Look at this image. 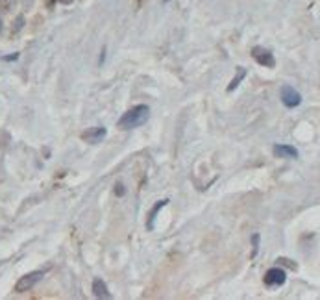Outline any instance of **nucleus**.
Masks as SVG:
<instances>
[{
    "label": "nucleus",
    "instance_id": "obj_1",
    "mask_svg": "<svg viewBox=\"0 0 320 300\" xmlns=\"http://www.w3.org/2000/svg\"><path fill=\"white\" fill-rule=\"evenodd\" d=\"M148 113H150L148 106H143V104H141V106H135V108L128 110V112L120 117V121L117 126H119L120 130H132V128H137V126H141V124L147 122Z\"/></svg>",
    "mask_w": 320,
    "mask_h": 300
},
{
    "label": "nucleus",
    "instance_id": "obj_2",
    "mask_svg": "<svg viewBox=\"0 0 320 300\" xmlns=\"http://www.w3.org/2000/svg\"><path fill=\"white\" fill-rule=\"evenodd\" d=\"M45 276V272L43 271H37V272H32V274H26V276H22L20 280L17 281V285H15V291L17 293H24V291H30L34 285H36L37 281L41 280Z\"/></svg>",
    "mask_w": 320,
    "mask_h": 300
},
{
    "label": "nucleus",
    "instance_id": "obj_3",
    "mask_svg": "<svg viewBox=\"0 0 320 300\" xmlns=\"http://www.w3.org/2000/svg\"><path fill=\"white\" fill-rule=\"evenodd\" d=\"M282 102H283L287 108H296V106H300V102H302V96H300V93H298L294 87L283 85V87H282Z\"/></svg>",
    "mask_w": 320,
    "mask_h": 300
},
{
    "label": "nucleus",
    "instance_id": "obj_4",
    "mask_svg": "<svg viewBox=\"0 0 320 300\" xmlns=\"http://www.w3.org/2000/svg\"><path fill=\"white\" fill-rule=\"evenodd\" d=\"M252 56H254V59H256L259 65L268 67V69H272V67L276 65L274 56L270 54V50H266V48H263V47L254 48V50H252Z\"/></svg>",
    "mask_w": 320,
    "mask_h": 300
},
{
    "label": "nucleus",
    "instance_id": "obj_5",
    "mask_svg": "<svg viewBox=\"0 0 320 300\" xmlns=\"http://www.w3.org/2000/svg\"><path fill=\"white\" fill-rule=\"evenodd\" d=\"M285 271L280 269V267H274V269H268L265 274V283L270 285V287H278V285H283L285 283Z\"/></svg>",
    "mask_w": 320,
    "mask_h": 300
},
{
    "label": "nucleus",
    "instance_id": "obj_6",
    "mask_svg": "<svg viewBox=\"0 0 320 300\" xmlns=\"http://www.w3.org/2000/svg\"><path fill=\"white\" fill-rule=\"evenodd\" d=\"M106 128L104 126H94V128H89V130L85 131L82 135L83 141H87V143H91V145H96V143H100L104 137H106Z\"/></svg>",
    "mask_w": 320,
    "mask_h": 300
},
{
    "label": "nucleus",
    "instance_id": "obj_7",
    "mask_svg": "<svg viewBox=\"0 0 320 300\" xmlns=\"http://www.w3.org/2000/svg\"><path fill=\"white\" fill-rule=\"evenodd\" d=\"M274 154L276 156H280V158H289V160H293V158L298 156V150L294 149V147H289V145H276Z\"/></svg>",
    "mask_w": 320,
    "mask_h": 300
},
{
    "label": "nucleus",
    "instance_id": "obj_8",
    "mask_svg": "<svg viewBox=\"0 0 320 300\" xmlns=\"http://www.w3.org/2000/svg\"><path fill=\"white\" fill-rule=\"evenodd\" d=\"M93 293H94L96 299H111V293L108 291V285L100 278H96V280L93 281Z\"/></svg>",
    "mask_w": 320,
    "mask_h": 300
},
{
    "label": "nucleus",
    "instance_id": "obj_9",
    "mask_svg": "<svg viewBox=\"0 0 320 300\" xmlns=\"http://www.w3.org/2000/svg\"><path fill=\"white\" fill-rule=\"evenodd\" d=\"M167 202H169V200H159L156 206L152 207V211H150V217H148V223H147L148 230H152V228H154V221H156L157 213H159V209H161V207L167 206Z\"/></svg>",
    "mask_w": 320,
    "mask_h": 300
},
{
    "label": "nucleus",
    "instance_id": "obj_10",
    "mask_svg": "<svg viewBox=\"0 0 320 300\" xmlns=\"http://www.w3.org/2000/svg\"><path fill=\"white\" fill-rule=\"evenodd\" d=\"M245 76H246V71H245V69H243V67H239L237 76H235V78H233V80H231V84L228 85V91H233V89H235V87H237V85H239V82H241V80H243V78H245Z\"/></svg>",
    "mask_w": 320,
    "mask_h": 300
},
{
    "label": "nucleus",
    "instance_id": "obj_11",
    "mask_svg": "<svg viewBox=\"0 0 320 300\" xmlns=\"http://www.w3.org/2000/svg\"><path fill=\"white\" fill-rule=\"evenodd\" d=\"M13 2H15V0H0V8H4V10H9V8L13 6Z\"/></svg>",
    "mask_w": 320,
    "mask_h": 300
},
{
    "label": "nucleus",
    "instance_id": "obj_12",
    "mask_svg": "<svg viewBox=\"0 0 320 300\" xmlns=\"http://www.w3.org/2000/svg\"><path fill=\"white\" fill-rule=\"evenodd\" d=\"M252 239H254V254H257V248H259V235L256 234Z\"/></svg>",
    "mask_w": 320,
    "mask_h": 300
},
{
    "label": "nucleus",
    "instance_id": "obj_13",
    "mask_svg": "<svg viewBox=\"0 0 320 300\" xmlns=\"http://www.w3.org/2000/svg\"><path fill=\"white\" fill-rule=\"evenodd\" d=\"M22 6L24 8H32L34 6V0H22Z\"/></svg>",
    "mask_w": 320,
    "mask_h": 300
},
{
    "label": "nucleus",
    "instance_id": "obj_14",
    "mask_svg": "<svg viewBox=\"0 0 320 300\" xmlns=\"http://www.w3.org/2000/svg\"><path fill=\"white\" fill-rule=\"evenodd\" d=\"M57 2H61V4H73V0H57Z\"/></svg>",
    "mask_w": 320,
    "mask_h": 300
},
{
    "label": "nucleus",
    "instance_id": "obj_15",
    "mask_svg": "<svg viewBox=\"0 0 320 300\" xmlns=\"http://www.w3.org/2000/svg\"><path fill=\"white\" fill-rule=\"evenodd\" d=\"M163 2H169V0H163Z\"/></svg>",
    "mask_w": 320,
    "mask_h": 300
},
{
    "label": "nucleus",
    "instance_id": "obj_16",
    "mask_svg": "<svg viewBox=\"0 0 320 300\" xmlns=\"http://www.w3.org/2000/svg\"><path fill=\"white\" fill-rule=\"evenodd\" d=\"M0 30H2V24H0Z\"/></svg>",
    "mask_w": 320,
    "mask_h": 300
}]
</instances>
